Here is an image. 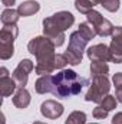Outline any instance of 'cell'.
I'll list each match as a JSON object with an SVG mask.
<instances>
[{"instance_id": "cell-28", "label": "cell", "mask_w": 122, "mask_h": 124, "mask_svg": "<svg viewBox=\"0 0 122 124\" xmlns=\"http://www.w3.org/2000/svg\"><path fill=\"white\" fill-rule=\"evenodd\" d=\"M112 81H114L115 88H121V87H122V72L115 74V75H114V78H112Z\"/></svg>"}, {"instance_id": "cell-11", "label": "cell", "mask_w": 122, "mask_h": 124, "mask_svg": "<svg viewBox=\"0 0 122 124\" xmlns=\"http://www.w3.org/2000/svg\"><path fill=\"white\" fill-rule=\"evenodd\" d=\"M17 35H19V29L16 25H4L3 29L0 31V43L13 45Z\"/></svg>"}, {"instance_id": "cell-8", "label": "cell", "mask_w": 122, "mask_h": 124, "mask_svg": "<svg viewBox=\"0 0 122 124\" xmlns=\"http://www.w3.org/2000/svg\"><path fill=\"white\" fill-rule=\"evenodd\" d=\"M40 113L46 118L56 120L63 114V105L59 104L58 101H55V100H47L40 105Z\"/></svg>"}, {"instance_id": "cell-21", "label": "cell", "mask_w": 122, "mask_h": 124, "mask_svg": "<svg viewBox=\"0 0 122 124\" xmlns=\"http://www.w3.org/2000/svg\"><path fill=\"white\" fill-rule=\"evenodd\" d=\"M75 7H76L78 12H81L83 15H88L91 10H93L95 4L92 3L91 0H76L75 1Z\"/></svg>"}, {"instance_id": "cell-34", "label": "cell", "mask_w": 122, "mask_h": 124, "mask_svg": "<svg viewBox=\"0 0 122 124\" xmlns=\"http://www.w3.org/2000/svg\"><path fill=\"white\" fill-rule=\"evenodd\" d=\"M91 124H98V123H91Z\"/></svg>"}, {"instance_id": "cell-19", "label": "cell", "mask_w": 122, "mask_h": 124, "mask_svg": "<svg viewBox=\"0 0 122 124\" xmlns=\"http://www.w3.org/2000/svg\"><path fill=\"white\" fill-rule=\"evenodd\" d=\"M79 32H81V35H82L86 40H91V39H93V38L96 36V31H95V28L92 26L89 22L81 23V25H79Z\"/></svg>"}, {"instance_id": "cell-9", "label": "cell", "mask_w": 122, "mask_h": 124, "mask_svg": "<svg viewBox=\"0 0 122 124\" xmlns=\"http://www.w3.org/2000/svg\"><path fill=\"white\" fill-rule=\"evenodd\" d=\"M86 55L91 61H111V51H109V46H106L105 43L91 46L86 51Z\"/></svg>"}, {"instance_id": "cell-22", "label": "cell", "mask_w": 122, "mask_h": 124, "mask_svg": "<svg viewBox=\"0 0 122 124\" xmlns=\"http://www.w3.org/2000/svg\"><path fill=\"white\" fill-rule=\"evenodd\" d=\"M14 54V46L13 45H7V43H0V58L3 61L12 58Z\"/></svg>"}, {"instance_id": "cell-7", "label": "cell", "mask_w": 122, "mask_h": 124, "mask_svg": "<svg viewBox=\"0 0 122 124\" xmlns=\"http://www.w3.org/2000/svg\"><path fill=\"white\" fill-rule=\"evenodd\" d=\"M109 51H111V62L122 63V26H115Z\"/></svg>"}, {"instance_id": "cell-6", "label": "cell", "mask_w": 122, "mask_h": 124, "mask_svg": "<svg viewBox=\"0 0 122 124\" xmlns=\"http://www.w3.org/2000/svg\"><path fill=\"white\" fill-rule=\"evenodd\" d=\"M43 33H45V36L56 46V48H59L63 45V42H65V32H62L58 26H55L53 23H52V20H50V17H46V19H43Z\"/></svg>"}, {"instance_id": "cell-10", "label": "cell", "mask_w": 122, "mask_h": 124, "mask_svg": "<svg viewBox=\"0 0 122 124\" xmlns=\"http://www.w3.org/2000/svg\"><path fill=\"white\" fill-rule=\"evenodd\" d=\"M50 20H52V23L55 26H58L62 32H65L73 25L75 16L70 12H58L53 16H50Z\"/></svg>"}, {"instance_id": "cell-32", "label": "cell", "mask_w": 122, "mask_h": 124, "mask_svg": "<svg viewBox=\"0 0 122 124\" xmlns=\"http://www.w3.org/2000/svg\"><path fill=\"white\" fill-rule=\"evenodd\" d=\"M0 72H1V75H0V77H9V75H7V69H6L4 66L0 69Z\"/></svg>"}, {"instance_id": "cell-31", "label": "cell", "mask_w": 122, "mask_h": 124, "mask_svg": "<svg viewBox=\"0 0 122 124\" xmlns=\"http://www.w3.org/2000/svg\"><path fill=\"white\" fill-rule=\"evenodd\" d=\"M14 1H16V0H1V3H3L4 6H7V7H12V6L14 4Z\"/></svg>"}, {"instance_id": "cell-4", "label": "cell", "mask_w": 122, "mask_h": 124, "mask_svg": "<svg viewBox=\"0 0 122 124\" xmlns=\"http://www.w3.org/2000/svg\"><path fill=\"white\" fill-rule=\"evenodd\" d=\"M111 90L109 79L106 75H95L92 79V84L85 95V101H93V102H102V100L108 95Z\"/></svg>"}, {"instance_id": "cell-3", "label": "cell", "mask_w": 122, "mask_h": 124, "mask_svg": "<svg viewBox=\"0 0 122 124\" xmlns=\"http://www.w3.org/2000/svg\"><path fill=\"white\" fill-rule=\"evenodd\" d=\"M89 40H86L81 32L76 31L73 33H70V38H69V46L66 48L65 51V56L68 58V62L70 65H79L82 62V58H83V51L86 48V43Z\"/></svg>"}, {"instance_id": "cell-18", "label": "cell", "mask_w": 122, "mask_h": 124, "mask_svg": "<svg viewBox=\"0 0 122 124\" xmlns=\"http://www.w3.org/2000/svg\"><path fill=\"white\" fill-rule=\"evenodd\" d=\"M109 72V66L105 61H92L91 63V74L95 75H106Z\"/></svg>"}, {"instance_id": "cell-2", "label": "cell", "mask_w": 122, "mask_h": 124, "mask_svg": "<svg viewBox=\"0 0 122 124\" xmlns=\"http://www.w3.org/2000/svg\"><path fill=\"white\" fill-rule=\"evenodd\" d=\"M89 81L86 78L79 77L72 69H63L59 74L53 75V84H52V93L59 98H68L72 95H78L82 91L83 85H86Z\"/></svg>"}, {"instance_id": "cell-26", "label": "cell", "mask_w": 122, "mask_h": 124, "mask_svg": "<svg viewBox=\"0 0 122 124\" xmlns=\"http://www.w3.org/2000/svg\"><path fill=\"white\" fill-rule=\"evenodd\" d=\"M68 58L65 56V54H58L55 56V69H63L68 65Z\"/></svg>"}, {"instance_id": "cell-24", "label": "cell", "mask_w": 122, "mask_h": 124, "mask_svg": "<svg viewBox=\"0 0 122 124\" xmlns=\"http://www.w3.org/2000/svg\"><path fill=\"white\" fill-rule=\"evenodd\" d=\"M86 17H88V22L91 23L93 28H96V26L103 20V16H102L99 12H96V10H91V12L86 15Z\"/></svg>"}, {"instance_id": "cell-15", "label": "cell", "mask_w": 122, "mask_h": 124, "mask_svg": "<svg viewBox=\"0 0 122 124\" xmlns=\"http://www.w3.org/2000/svg\"><path fill=\"white\" fill-rule=\"evenodd\" d=\"M39 9H40V4H39L37 1H34V0H27V1H23L22 4H19L17 12H19L20 16L27 17V16H32V15L37 13Z\"/></svg>"}, {"instance_id": "cell-29", "label": "cell", "mask_w": 122, "mask_h": 124, "mask_svg": "<svg viewBox=\"0 0 122 124\" xmlns=\"http://www.w3.org/2000/svg\"><path fill=\"white\" fill-rule=\"evenodd\" d=\"M112 124H122V113H116L112 117Z\"/></svg>"}, {"instance_id": "cell-12", "label": "cell", "mask_w": 122, "mask_h": 124, "mask_svg": "<svg viewBox=\"0 0 122 124\" xmlns=\"http://www.w3.org/2000/svg\"><path fill=\"white\" fill-rule=\"evenodd\" d=\"M52 84H53V75H42L36 84H34V90L37 94H46L52 93Z\"/></svg>"}, {"instance_id": "cell-23", "label": "cell", "mask_w": 122, "mask_h": 124, "mask_svg": "<svg viewBox=\"0 0 122 124\" xmlns=\"http://www.w3.org/2000/svg\"><path fill=\"white\" fill-rule=\"evenodd\" d=\"M116 102H118V100H116L114 95H109V94H108V95L102 100L101 107H103L105 110L111 111V110H115V108H116Z\"/></svg>"}, {"instance_id": "cell-14", "label": "cell", "mask_w": 122, "mask_h": 124, "mask_svg": "<svg viewBox=\"0 0 122 124\" xmlns=\"http://www.w3.org/2000/svg\"><path fill=\"white\" fill-rule=\"evenodd\" d=\"M13 104L17 108H20V110L26 108L30 104V94H29V91L26 88H19L16 91V94H14V97H13Z\"/></svg>"}, {"instance_id": "cell-20", "label": "cell", "mask_w": 122, "mask_h": 124, "mask_svg": "<svg viewBox=\"0 0 122 124\" xmlns=\"http://www.w3.org/2000/svg\"><path fill=\"white\" fill-rule=\"evenodd\" d=\"M65 124H86V114L83 111H73L69 114Z\"/></svg>"}, {"instance_id": "cell-16", "label": "cell", "mask_w": 122, "mask_h": 124, "mask_svg": "<svg viewBox=\"0 0 122 124\" xmlns=\"http://www.w3.org/2000/svg\"><path fill=\"white\" fill-rule=\"evenodd\" d=\"M19 17H20V15L14 9H6V10L1 12V22H3V25H16Z\"/></svg>"}, {"instance_id": "cell-13", "label": "cell", "mask_w": 122, "mask_h": 124, "mask_svg": "<svg viewBox=\"0 0 122 124\" xmlns=\"http://www.w3.org/2000/svg\"><path fill=\"white\" fill-rule=\"evenodd\" d=\"M16 87H17V84H16V81L13 78H10V77H0V94H1L3 98L10 97L14 93Z\"/></svg>"}, {"instance_id": "cell-27", "label": "cell", "mask_w": 122, "mask_h": 124, "mask_svg": "<svg viewBox=\"0 0 122 124\" xmlns=\"http://www.w3.org/2000/svg\"><path fill=\"white\" fill-rule=\"evenodd\" d=\"M93 117L95 118H98V120H102V118H106V116H108V110H105L103 107H101V105H98V107H95L93 108Z\"/></svg>"}, {"instance_id": "cell-1", "label": "cell", "mask_w": 122, "mask_h": 124, "mask_svg": "<svg viewBox=\"0 0 122 124\" xmlns=\"http://www.w3.org/2000/svg\"><path fill=\"white\" fill-rule=\"evenodd\" d=\"M27 49L32 55L36 56L37 63L34 66V71L37 75H50L55 71V49L56 46L46 38V36H37L33 38L29 45Z\"/></svg>"}, {"instance_id": "cell-25", "label": "cell", "mask_w": 122, "mask_h": 124, "mask_svg": "<svg viewBox=\"0 0 122 124\" xmlns=\"http://www.w3.org/2000/svg\"><path fill=\"white\" fill-rule=\"evenodd\" d=\"M101 6H103L108 12H116L119 9V0H101Z\"/></svg>"}, {"instance_id": "cell-30", "label": "cell", "mask_w": 122, "mask_h": 124, "mask_svg": "<svg viewBox=\"0 0 122 124\" xmlns=\"http://www.w3.org/2000/svg\"><path fill=\"white\" fill-rule=\"evenodd\" d=\"M115 98L119 101V102H122V87L121 88H116V94H115Z\"/></svg>"}, {"instance_id": "cell-17", "label": "cell", "mask_w": 122, "mask_h": 124, "mask_svg": "<svg viewBox=\"0 0 122 124\" xmlns=\"http://www.w3.org/2000/svg\"><path fill=\"white\" fill-rule=\"evenodd\" d=\"M95 31H96V35H99V36H102V38H105V36H111L114 31H115V26L108 20V19H103L96 28H95Z\"/></svg>"}, {"instance_id": "cell-5", "label": "cell", "mask_w": 122, "mask_h": 124, "mask_svg": "<svg viewBox=\"0 0 122 124\" xmlns=\"http://www.w3.org/2000/svg\"><path fill=\"white\" fill-rule=\"evenodd\" d=\"M33 69H34V65L30 59H22L19 62L16 69L12 72V78L16 81L19 88H25V85L27 84V79H29V74Z\"/></svg>"}, {"instance_id": "cell-33", "label": "cell", "mask_w": 122, "mask_h": 124, "mask_svg": "<svg viewBox=\"0 0 122 124\" xmlns=\"http://www.w3.org/2000/svg\"><path fill=\"white\" fill-rule=\"evenodd\" d=\"M33 124H46V123H40V121H34Z\"/></svg>"}]
</instances>
